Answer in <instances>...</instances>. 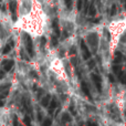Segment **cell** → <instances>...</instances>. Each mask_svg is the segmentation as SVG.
<instances>
[{
    "label": "cell",
    "mask_w": 126,
    "mask_h": 126,
    "mask_svg": "<svg viewBox=\"0 0 126 126\" xmlns=\"http://www.w3.org/2000/svg\"><path fill=\"white\" fill-rule=\"evenodd\" d=\"M103 30H104V24L90 26L89 28L82 33V35H81V37L83 38V40H84L86 48L89 49V51L91 53H93V54H96V52H97Z\"/></svg>",
    "instance_id": "cell-3"
},
{
    "label": "cell",
    "mask_w": 126,
    "mask_h": 126,
    "mask_svg": "<svg viewBox=\"0 0 126 126\" xmlns=\"http://www.w3.org/2000/svg\"><path fill=\"white\" fill-rule=\"evenodd\" d=\"M104 27L107 31V34H109L111 52L114 55L116 52L118 40L122 37L123 33L126 31V16L117 17L110 20L106 24H104Z\"/></svg>",
    "instance_id": "cell-2"
},
{
    "label": "cell",
    "mask_w": 126,
    "mask_h": 126,
    "mask_svg": "<svg viewBox=\"0 0 126 126\" xmlns=\"http://www.w3.org/2000/svg\"><path fill=\"white\" fill-rule=\"evenodd\" d=\"M51 19L44 11L42 4L38 0L34 9L28 15L18 17L13 23V28L27 33L33 40H40L49 33L51 28Z\"/></svg>",
    "instance_id": "cell-1"
},
{
    "label": "cell",
    "mask_w": 126,
    "mask_h": 126,
    "mask_svg": "<svg viewBox=\"0 0 126 126\" xmlns=\"http://www.w3.org/2000/svg\"><path fill=\"white\" fill-rule=\"evenodd\" d=\"M126 49V31L122 34V37L120 38L118 40V43H117V48H116V51L121 50V51H124Z\"/></svg>",
    "instance_id": "cell-4"
},
{
    "label": "cell",
    "mask_w": 126,
    "mask_h": 126,
    "mask_svg": "<svg viewBox=\"0 0 126 126\" xmlns=\"http://www.w3.org/2000/svg\"><path fill=\"white\" fill-rule=\"evenodd\" d=\"M123 106H124V111H126V91L124 94V98H123Z\"/></svg>",
    "instance_id": "cell-5"
}]
</instances>
